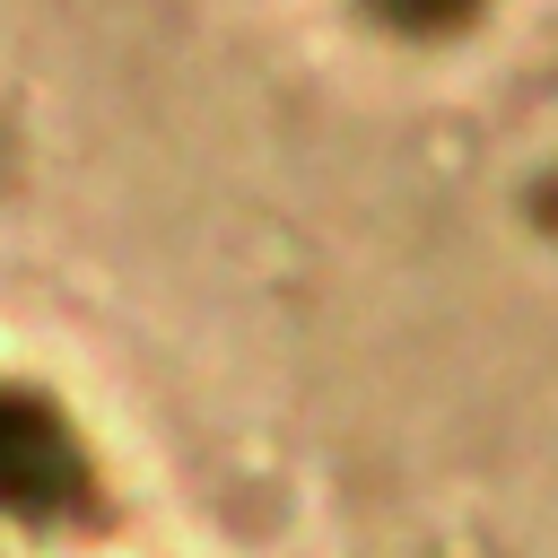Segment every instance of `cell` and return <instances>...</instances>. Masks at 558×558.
I'll return each instance as SVG.
<instances>
[{"label":"cell","mask_w":558,"mask_h":558,"mask_svg":"<svg viewBox=\"0 0 558 558\" xmlns=\"http://www.w3.org/2000/svg\"><path fill=\"white\" fill-rule=\"evenodd\" d=\"M401 17H445V9H462V0H392Z\"/></svg>","instance_id":"obj_1"}]
</instances>
